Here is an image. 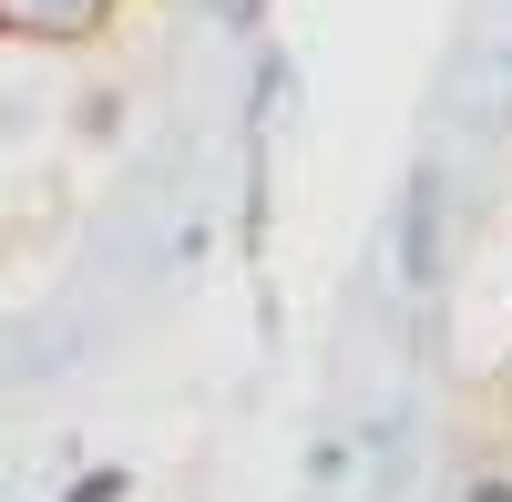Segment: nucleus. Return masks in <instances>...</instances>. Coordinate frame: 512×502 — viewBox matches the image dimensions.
Listing matches in <instances>:
<instances>
[{"mask_svg":"<svg viewBox=\"0 0 512 502\" xmlns=\"http://www.w3.org/2000/svg\"><path fill=\"white\" fill-rule=\"evenodd\" d=\"M451 226H461L451 154L420 144L410 175H400V205H390V277L410 287V298H441V287H451Z\"/></svg>","mask_w":512,"mask_h":502,"instance_id":"1","label":"nucleus"},{"mask_svg":"<svg viewBox=\"0 0 512 502\" xmlns=\"http://www.w3.org/2000/svg\"><path fill=\"white\" fill-rule=\"evenodd\" d=\"M52 502H134V462H82Z\"/></svg>","mask_w":512,"mask_h":502,"instance_id":"4","label":"nucleus"},{"mask_svg":"<svg viewBox=\"0 0 512 502\" xmlns=\"http://www.w3.org/2000/svg\"><path fill=\"white\" fill-rule=\"evenodd\" d=\"M123 0H0V41L11 52H82L113 31Z\"/></svg>","mask_w":512,"mask_h":502,"instance_id":"2","label":"nucleus"},{"mask_svg":"<svg viewBox=\"0 0 512 502\" xmlns=\"http://www.w3.org/2000/svg\"><path fill=\"white\" fill-rule=\"evenodd\" d=\"M297 482H308V492H338V482H359V441H308V462H297Z\"/></svg>","mask_w":512,"mask_h":502,"instance_id":"3","label":"nucleus"},{"mask_svg":"<svg viewBox=\"0 0 512 502\" xmlns=\"http://www.w3.org/2000/svg\"><path fill=\"white\" fill-rule=\"evenodd\" d=\"M451 502H512V472L502 462H472V472L451 482Z\"/></svg>","mask_w":512,"mask_h":502,"instance_id":"5","label":"nucleus"}]
</instances>
